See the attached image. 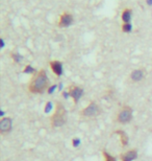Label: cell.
<instances>
[{
    "label": "cell",
    "mask_w": 152,
    "mask_h": 161,
    "mask_svg": "<svg viewBox=\"0 0 152 161\" xmlns=\"http://www.w3.org/2000/svg\"><path fill=\"white\" fill-rule=\"evenodd\" d=\"M28 91L32 94H43L49 88V79L45 69L39 70L32 75L28 83Z\"/></svg>",
    "instance_id": "obj_1"
},
{
    "label": "cell",
    "mask_w": 152,
    "mask_h": 161,
    "mask_svg": "<svg viewBox=\"0 0 152 161\" xmlns=\"http://www.w3.org/2000/svg\"><path fill=\"white\" fill-rule=\"evenodd\" d=\"M67 121V111L61 103L57 102L53 114L50 116V125L52 128H60Z\"/></svg>",
    "instance_id": "obj_2"
},
{
    "label": "cell",
    "mask_w": 152,
    "mask_h": 161,
    "mask_svg": "<svg viewBox=\"0 0 152 161\" xmlns=\"http://www.w3.org/2000/svg\"><path fill=\"white\" fill-rule=\"evenodd\" d=\"M102 112V109L100 105L95 101H92L89 103V105L82 109L79 112L80 117L83 119H93V118L98 117Z\"/></svg>",
    "instance_id": "obj_3"
},
{
    "label": "cell",
    "mask_w": 152,
    "mask_h": 161,
    "mask_svg": "<svg viewBox=\"0 0 152 161\" xmlns=\"http://www.w3.org/2000/svg\"><path fill=\"white\" fill-rule=\"evenodd\" d=\"M132 116H134L132 108L128 105H124L119 109L117 117H116V121L120 125H128L132 120Z\"/></svg>",
    "instance_id": "obj_4"
},
{
    "label": "cell",
    "mask_w": 152,
    "mask_h": 161,
    "mask_svg": "<svg viewBox=\"0 0 152 161\" xmlns=\"http://www.w3.org/2000/svg\"><path fill=\"white\" fill-rule=\"evenodd\" d=\"M68 92H69L70 97L73 99L74 104H78L85 93V90L82 86L77 85V84H71L68 87Z\"/></svg>",
    "instance_id": "obj_5"
},
{
    "label": "cell",
    "mask_w": 152,
    "mask_h": 161,
    "mask_svg": "<svg viewBox=\"0 0 152 161\" xmlns=\"http://www.w3.org/2000/svg\"><path fill=\"white\" fill-rule=\"evenodd\" d=\"M13 129V119L11 117L6 116L0 119V134L5 135L8 134Z\"/></svg>",
    "instance_id": "obj_6"
},
{
    "label": "cell",
    "mask_w": 152,
    "mask_h": 161,
    "mask_svg": "<svg viewBox=\"0 0 152 161\" xmlns=\"http://www.w3.org/2000/svg\"><path fill=\"white\" fill-rule=\"evenodd\" d=\"M139 154L135 149H129L120 154V161H134L138 158Z\"/></svg>",
    "instance_id": "obj_7"
},
{
    "label": "cell",
    "mask_w": 152,
    "mask_h": 161,
    "mask_svg": "<svg viewBox=\"0 0 152 161\" xmlns=\"http://www.w3.org/2000/svg\"><path fill=\"white\" fill-rule=\"evenodd\" d=\"M73 23V16L70 13H64L60 15V21H59V26L60 27H68Z\"/></svg>",
    "instance_id": "obj_8"
},
{
    "label": "cell",
    "mask_w": 152,
    "mask_h": 161,
    "mask_svg": "<svg viewBox=\"0 0 152 161\" xmlns=\"http://www.w3.org/2000/svg\"><path fill=\"white\" fill-rule=\"evenodd\" d=\"M49 66H50L51 70H52V72L57 76V78H60V76L63 75V72H64L63 64H61V62H60V61H57V60L50 61Z\"/></svg>",
    "instance_id": "obj_9"
},
{
    "label": "cell",
    "mask_w": 152,
    "mask_h": 161,
    "mask_svg": "<svg viewBox=\"0 0 152 161\" xmlns=\"http://www.w3.org/2000/svg\"><path fill=\"white\" fill-rule=\"evenodd\" d=\"M145 76H146V71H145V69L142 68L132 70L130 73V80L134 83L141 82L142 80L145 79Z\"/></svg>",
    "instance_id": "obj_10"
},
{
    "label": "cell",
    "mask_w": 152,
    "mask_h": 161,
    "mask_svg": "<svg viewBox=\"0 0 152 161\" xmlns=\"http://www.w3.org/2000/svg\"><path fill=\"white\" fill-rule=\"evenodd\" d=\"M115 134L118 135L119 138H120V142H121V146L123 147H127L128 143H129V137L127 133H126L125 131L121 130V129H117V130L115 131Z\"/></svg>",
    "instance_id": "obj_11"
},
{
    "label": "cell",
    "mask_w": 152,
    "mask_h": 161,
    "mask_svg": "<svg viewBox=\"0 0 152 161\" xmlns=\"http://www.w3.org/2000/svg\"><path fill=\"white\" fill-rule=\"evenodd\" d=\"M132 16V9L131 8H124L122 12V21L123 23H130Z\"/></svg>",
    "instance_id": "obj_12"
},
{
    "label": "cell",
    "mask_w": 152,
    "mask_h": 161,
    "mask_svg": "<svg viewBox=\"0 0 152 161\" xmlns=\"http://www.w3.org/2000/svg\"><path fill=\"white\" fill-rule=\"evenodd\" d=\"M102 155L104 157V161H117V158L115 156H113L106 151H102Z\"/></svg>",
    "instance_id": "obj_13"
},
{
    "label": "cell",
    "mask_w": 152,
    "mask_h": 161,
    "mask_svg": "<svg viewBox=\"0 0 152 161\" xmlns=\"http://www.w3.org/2000/svg\"><path fill=\"white\" fill-rule=\"evenodd\" d=\"M11 57H12V59L15 63H20L21 61L23 60V57H22L19 53H12Z\"/></svg>",
    "instance_id": "obj_14"
},
{
    "label": "cell",
    "mask_w": 152,
    "mask_h": 161,
    "mask_svg": "<svg viewBox=\"0 0 152 161\" xmlns=\"http://www.w3.org/2000/svg\"><path fill=\"white\" fill-rule=\"evenodd\" d=\"M121 30L123 33H130L132 30V25L130 23H123Z\"/></svg>",
    "instance_id": "obj_15"
},
{
    "label": "cell",
    "mask_w": 152,
    "mask_h": 161,
    "mask_svg": "<svg viewBox=\"0 0 152 161\" xmlns=\"http://www.w3.org/2000/svg\"><path fill=\"white\" fill-rule=\"evenodd\" d=\"M23 72L24 73H30V75H34L35 72H37V70H35L34 67L30 66V65H26L24 67V69H23Z\"/></svg>",
    "instance_id": "obj_16"
},
{
    "label": "cell",
    "mask_w": 152,
    "mask_h": 161,
    "mask_svg": "<svg viewBox=\"0 0 152 161\" xmlns=\"http://www.w3.org/2000/svg\"><path fill=\"white\" fill-rule=\"evenodd\" d=\"M80 143H81V140H80V138L74 137L73 139H72V146H73V147H78L80 146Z\"/></svg>",
    "instance_id": "obj_17"
},
{
    "label": "cell",
    "mask_w": 152,
    "mask_h": 161,
    "mask_svg": "<svg viewBox=\"0 0 152 161\" xmlns=\"http://www.w3.org/2000/svg\"><path fill=\"white\" fill-rule=\"evenodd\" d=\"M56 85H51V86H49V88H48V90H47V93L48 94H52V93L55 91V89H56Z\"/></svg>",
    "instance_id": "obj_18"
},
{
    "label": "cell",
    "mask_w": 152,
    "mask_h": 161,
    "mask_svg": "<svg viewBox=\"0 0 152 161\" xmlns=\"http://www.w3.org/2000/svg\"><path fill=\"white\" fill-rule=\"evenodd\" d=\"M46 105H47V107H46V109H45V111L48 112V111H49V109H51V107H52V106H51V103H49V102H48Z\"/></svg>",
    "instance_id": "obj_19"
}]
</instances>
